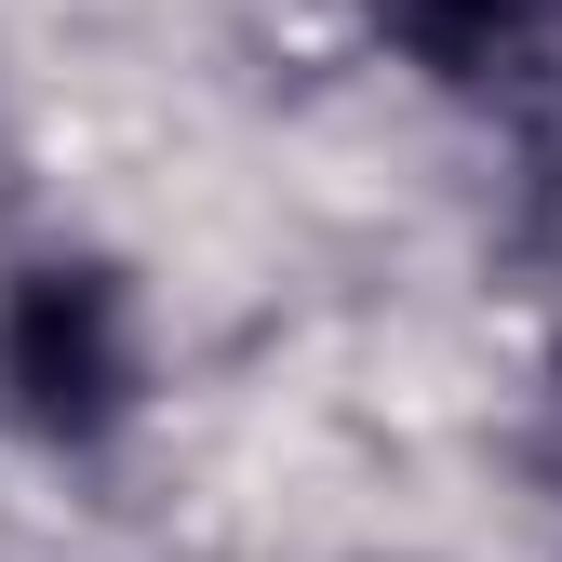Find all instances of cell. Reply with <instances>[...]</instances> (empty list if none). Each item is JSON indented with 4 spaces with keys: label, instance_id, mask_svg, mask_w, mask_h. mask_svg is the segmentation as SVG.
Segmentation results:
<instances>
[{
    "label": "cell",
    "instance_id": "cell-1",
    "mask_svg": "<svg viewBox=\"0 0 562 562\" xmlns=\"http://www.w3.org/2000/svg\"><path fill=\"white\" fill-rule=\"evenodd\" d=\"M134 389H148V335H134L121 268L41 255L14 295H0V402H14L41 442H108L134 415Z\"/></svg>",
    "mask_w": 562,
    "mask_h": 562
},
{
    "label": "cell",
    "instance_id": "cell-2",
    "mask_svg": "<svg viewBox=\"0 0 562 562\" xmlns=\"http://www.w3.org/2000/svg\"><path fill=\"white\" fill-rule=\"evenodd\" d=\"M375 41L442 94H536L562 81V0H375Z\"/></svg>",
    "mask_w": 562,
    "mask_h": 562
}]
</instances>
